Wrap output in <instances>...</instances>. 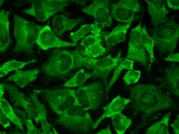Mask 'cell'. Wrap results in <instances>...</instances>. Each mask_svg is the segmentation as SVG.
Returning <instances> with one entry per match:
<instances>
[{"mask_svg": "<svg viewBox=\"0 0 179 134\" xmlns=\"http://www.w3.org/2000/svg\"><path fill=\"white\" fill-rule=\"evenodd\" d=\"M77 43L68 42L60 39L48 25L42 27L35 43L40 48L44 50L53 48L75 46Z\"/></svg>", "mask_w": 179, "mask_h": 134, "instance_id": "obj_13", "label": "cell"}, {"mask_svg": "<svg viewBox=\"0 0 179 134\" xmlns=\"http://www.w3.org/2000/svg\"><path fill=\"white\" fill-rule=\"evenodd\" d=\"M179 37V26L171 20L153 30L152 38L161 54L173 53Z\"/></svg>", "mask_w": 179, "mask_h": 134, "instance_id": "obj_5", "label": "cell"}, {"mask_svg": "<svg viewBox=\"0 0 179 134\" xmlns=\"http://www.w3.org/2000/svg\"><path fill=\"white\" fill-rule=\"evenodd\" d=\"M0 134H6V132H1L0 131Z\"/></svg>", "mask_w": 179, "mask_h": 134, "instance_id": "obj_41", "label": "cell"}, {"mask_svg": "<svg viewBox=\"0 0 179 134\" xmlns=\"http://www.w3.org/2000/svg\"><path fill=\"white\" fill-rule=\"evenodd\" d=\"M166 80L172 92L177 96L179 95V67L172 64L165 70Z\"/></svg>", "mask_w": 179, "mask_h": 134, "instance_id": "obj_21", "label": "cell"}, {"mask_svg": "<svg viewBox=\"0 0 179 134\" xmlns=\"http://www.w3.org/2000/svg\"><path fill=\"white\" fill-rule=\"evenodd\" d=\"M0 7H1V6L3 4V2H4V0H0Z\"/></svg>", "mask_w": 179, "mask_h": 134, "instance_id": "obj_40", "label": "cell"}, {"mask_svg": "<svg viewBox=\"0 0 179 134\" xmlns=\"http://www.w3.org/2000/svg\"><path fill=\"white\" fill-rule=\"evenodd\" d=\"M132 23L123 25L119 24L108 34L104 36V38L108 48H110L126 40V33Z\"/></svg>", "mask_w": 179, "mask_h": 134, "instance_id": "obj_20", "label": "cell"}, {"mask_svg": "<svg viewBox=\"0 0 179 134\" xmlns=\"http://www.w3.org/2000/svg\"><path fill=\"white\" fill-rule=\"evenodd\" d=\"M5 89L8 94L11 100H13L15 105L23 107L29 115L33 118L37 123H39L38 112L34 105L28 102L24 98V95L21 93L16 87L10 84L4 83Z\"/></svg>", "mask_w": 179, "mask_h": 134, "instance_id": "obj_15", "label": "cell"}, {"mask_svg": "<svg viewBox=\"0 0 179 134\" xmlns=\"http://www.w3.org/2000/svg\"><path fill=\"white\" fill-rule=\"evenodd\" d=\"M166 61L178 62H179V53L173 54L169 53L167 56L164 59Z\"/></svg>", "mask_w": 179, "mask_h": 134, "instance_id": "obj_35", "label": "cell"}, {"mask_svg": "<svg viewBox=\"0 0 179 134\" xmlns=\"http://www.w3.org/2000/svg\"><path fill=\"white\" fill-rule=\"evenodd\" d=\"M39 72L37 68L26 71L16 70L14 74L8 77L7 80L13 81L20 88H23L35 80Z\"/></svg>", "mask_w": 179, "mask_h": 134, "instance_id": "obj_19", "label": "cell"}, {"mask_svg": "<svg viewBox=\"0 0 179 134\" xmlns=\"http://www.w3.org/2000/svg\"><path fill=\"white\" fill-rule=\"evenodd\" d=\"M168 6L171 9L177 10L179 9V0H167Z\"/></svg>", "mask_w": 179, "mask_h": 134, "instance_id": "obj_34", "label": "cell"}, {"mask_svg": "<svg viewBox=\"0 0 179 134\" xmlns=\"http://www.w3.org/2000/svg\"><path fill=\"white\" fill-rule=\"evenodd\" d=\"M142 40L143 44L149 55V69L151 67L155 58L154 53V47L155 45L154 40L148 33L145 25L142 28Z\"/></svg>", "mask_w": 179, "mask_h": 134, "instance_id": "obj_30", "label": "cell"}, {"mask_svg": "<svg viewBox=\"0 0 179 134\" xmlns=\"http://www.w3.org/2000/svg\"><path fill=\"white\" fill-rule=\"evenodd\" d=\"M10 13L2 10L0 12V52H5L12 43L9 32L8 19Z\"/></svg>", "mask_w": 179, "mask_h": 134, "instance_id": "obj_18", "label": "cell"}, {"mask_svg": "<svg viewBox=\"0 0 179 134\" xmlns=\"http://www.w3.org/2000/svg\"><path fill=\"white\" fill-rule=\"evenodd\" d=\"M35 59L26 61H19L12 60L4 63L0 68V77L2 78L10 72L24 68L25 66L34 63Z\"/></svg>", "mask_w": 179, "mask_h": 134, "instance_id": "obj_25", "label": "cell"}, {"mask_svg": "<svg viewBox=\"0 0 179 134\" xmlns=\"http://www.w3.org/2000/svg\"><path fill=\"white\" fill-rule=\"evenodd\" d=\"M129 91L130 100L136 111L147 116L169 109L173 104L170 97L153 85L137 84L130 87Z\"/></svg>", "mask_w": 179, "mask_h": 134, "instance_id": "obj_1", "label": "cell"}, {"mask_svg": "<svg viewBox=\"0 0 179 134\" xmlns=\"http://www.w3.org/2000/svg\"><path fill=\"white\" fill-rule=\"evenodd\" d=\"M43 95L52 110L59 116L64 114L78 101L76 90L70 88L46 90L43 92Z\"/></svg>", "mask_w": 179, "mask_h": 134, "instance_id": "obj_6", "label": "cell"}, {"mask_svg": "<svg viewBox=\"0 0 179 134\" xmlns=\"http://www.w3.org/2000/svg\"><path fill=\"white\" fill-rule=\"evenodd\" d=\"M131 101L130 99L122 98L118 95L115 97L108 104L103 107L104 113L95 122L93 129L97 128L104 118L111 117L114 114L121 112L126 105Z\"/></svg>", "mask_w": 179, "mask_h": 134, "instance_id": "obj_17", "label": "cell"}, {"mask_svg": "<svg viewBox=\"0 0 179 134\" xmlns=\"http://www.w3.org/2000/svg\"><path fill=\"white\" fill-rule=\"evenodd\" d=\"M140 71L133 69L129 70L123 78V80L127 85L133 84L137 82L141 76Z\"/></svg>", "mask_w": 179, "mask_h": 134, "instance_id": "obj_32", "label": "cell"}, {"mask_svg": "<svg viewBox=\"0 0 179 134\" xmlns=\"http://www.w3.org/2000/svg\"><path fill=\"white\" fill-rule=\"evenodd\" d=\"M55 121L71 131L85 133L89 131L95 123L90 114L82 108L78 101Z\"/></svg>", "mask_w": 179, "mask_h": 134, "instance_id": "obj_4", "label": "cell"}, {"mask_svg": "<svg viewBox=\"0 0 179 134\" xmlns=\"http://www.w3.org/2000/svg\"><path fill=\"white\" fill-rule=\"evenodd\" d=\"M35 91L34 94H32L31 96V98L38 111V118L42 129H46L49 127L46 119L47 110L44 106L38 100L37 94L39 92L38 90Z\"/></svg>", "mask_w": 179, "mask_h": 134, "instance_id": "obj_28", "label": "cell"}, {"mask_svg": "<svg viewBox=\"0 0 179 134\" xmlns=\"http://www.w3.org/2000/svg\"><path fill=\"white\" fill-rule=\"evenodd\" d=\"M101 42V40L97 41L84 48L82 52L83 56L95 58L103 55L105 52L106 50Z\"/></svg>", "mask_w": 179, "mask_h": 134, "instance_id": "obj_29", "label": "cell"}, {"mask_svg": "<svg viewBox=\"0 0 179 134\" xmlns=\"http://www.w3.org/2000/svg\"><path fill=\"white\" fill-rule=\"evenodd\" d=\"M0 111L7 119L24 132L21 119L15 113L10 104L4 98L0 99Z\"/></svg>", "mask_w": 179, "mask_h": 134, "instance_id": "obj_22", "label": "cell"}, {"mask_svg": "<svg viewBox=\"0 0 179 134\" xmlns=\"http://www.w3.org/2000/svg\"><path fill=\"white\" fill-rule=\"evenodd\" d=\"M83 20L81 18L70 19L62 14L54 16L52 27L55 33L61 37L65 32L71 30Z\"/></svg>", "mask_w": 179, "mask_h": 134, "instance_id": "obj_16", "label": "cell"}, {"mask_svg": "<svg viewBox=\"0 0 179 134\" xmlns=\"http://www.w3.org/2000/svg\"><path fill=\"white\" fill-rule=\"evenodd\" d=\"M73 1L69 0H36L32 1L29 8L23 13L35 18L38 21H46L55 14L63 11L64 8Z\"/></svg>", "mask_w": 179, "mask_h": 134, "instance_id": "obj_8", "label": "cell"}, {"mask_svg": "<svg viewBox=\"0 0 179 134\" xmlns=\"http://www.w3.org/2000/svg\"><path fill=\"white\" fill-rule=\"evenodd\" d=\"M4 83H1L0 84V99L2 98L4 92Z\"/></svg>", "mask_w": 179, "mask_h": 134, "instance_id": "obj_39", "label": "cell"}, {"mask_svg": "<svg viewBox=\"0 0 179 134\" xmlns=\"http://www.w3.org/2000/svg\"><path fill=\"white\" fill-rule=\"evenodd\" d=\"M92 76L91 73L81 68L71 78L61 86L71 88L75 87L83 84Z\"/></svg>", "mask_w": 179, "mask_h": 134, "instance_id": "obj_26", "label": "cell"}, {"mask_svg": "<svg viewBox=\"0 0 179 134\" xmlns=\"http://www.w3.org/2000/svg\"><path fill=\"white\" fill-rule=\"evenodd\" d=\"M103 86L100 81L80 87L76 91V98L84 110L97 108L103 100L104 95Z\"/></svg>", "mask_w": 179, "mask_h": 134, "instance_id": "obj_9", "label": "cell"}, {"mask_svg": "<svg viewBox=\"0 0 179 134\" xmlns=\"http://www.w3.org/2000/svg\"><path fill=\"white\" fill-rule=\"evenodd\" d=\"M113 127L118 134H123L131 124L132 121L121 112L111 117Z\"/></svg>", "mask_w": 179, "mask_h": 134, "instance_id": "obj_23", "label": "cell"}, {"mask_svg": "<svg viewBox=\"0 0 179 134\" xmlns=\"http://www.w3.org/2000/svg\"><path fill=\"white\" fill-rule=\"evenodd\" d=\"M7 119L0 111V123L5 129L10 127L11 125L10 122Z\"/></svg>", "mask_w": 179, "mask_h": 134, "instance_id": "obj_36", "label": "cell"}, {"mask_svg": "<svg viewBox=\"0 0 179 134\" xmlns=\"http://www.w3.org/2000/svg\"><path fill=\"white\" fill-rule=\"evenodd\" d=\"M171 113L168 112L159 121L153 124L146 130L147 134H169L168 123Z\"/></svg>", "mask_w": 179, "mask_h": 134, "instance_id": "obj_24", "label": "cell"}, {"mask_svg": "<svg viewBox=\"0 0 179 134\" xmlns=\"http://www.w3.org/2000/svg\"><path fill=\"white\" fill-rule=\"evenodd\" d=\"M110 1L108 0H95L89 6L83 8L82 12L92 16L95 23L102 28L110 26L112 20L109 10Z\"/></svg>", "mask_w": 179, "mask_h": 134, "instance_id": "obj_12", "label": "cell"}, {"mask_svg": "<svg viewBox=\"0 0 179 134\" xmlns=\"http://www.w3.org/2000/svg\"><path fill=\"white\" fill-rule=\"evenodd\" d=\"M121 52L119 51L114 57L109 54L102 58L96 59L83 57L82 55L80 58V67L83 66L91 70L92 76L102 79L106 86L110 72L124 59L121 57Z\"/></svg>", "mask_w": 179, "mask_h": 134, "instance_id": "obj_7", "label": "cell"}, {"mask_svg": "<svg viewBox=\"0 0 179 134\" xmlns=\"http://www.w3.org/2000/svg\"><path fill=\"white\" fill-rule=\"evenodd\" d=\"M140 5L137 0H121L111 4L110 14L117 21L124 23L132 22L135 14L140 11Z\"/></svg>", "mask_w": 179, "mask_h": 134, "instance_id": "obj_11", "label": "cell"}, {"mask_svg": "<svg viewBox=\"0 0 179 134\" xmlns=\"http://www.w3.org/2000/svg\"><path fill=\"white\" fill-rule=\"evenodd\" d=\"M93 25L94 23L83 25L76 31L71 33L69 37L73 43H77L79 40L91 31Z\"/></svg>", "mask_w": 179, "mask_h": 134, "instance_id": "obj_31", "label": "cell"}, {"mask_svg": "<svg viewBox=\"0 0 179 134\" xmlns=\"http://www.w3.org/2000/svg\"><path fill=\"white\" fill-rule=\"evenodd\" d=\"M13 18L15 40L14 51L31 54L42 27L15 14H13Z\"/></svg>", "mask_w": 179, "mask_h": 134, "instance_id": "obj_3", "label": "cell"}, {"mask_svg": "<svg viewBox=\"0 0 179 134\" xmlns=\"http://www.w3.org/2000/svg\"><path fill=\"white\" fill-rule=\"evenodd\" d=\"M134 62L133 61L125 59L120 62L115 70L112 77L106 86L105 91L106 94H108L111 88L117 80L123 70L126 69L130 70L133 69V64Z\"/></svg>", "mask_w": 179, "mask_h": 134, "instance_id": "obj_27", "label": "cell"}, {"mask_svg": "<svg viewBox=\"0 0 179 134\" xmlns=\"http://www.w3.org/2000/svg\"><path fill=\"white\" fill-rule=\"evenodd\" d=\"M142 33L141 21L139 24L131 31L128 52L125 59L140 63L146 67L149 65V59L142 43Z\"/></svg>", "mask_w": 179, "mask_h": 134, "instance_id": "obj_10", "label": "cell"}, {"mask_svg": "<svg viewBox=\"0 0 179 134\" xmlns=\"http://www.w3.org/2000/svg\"><path fill=\"white\" fill-rule=\"evenodd\" d=\"M96 134H111L112 132L109 126L105 129H103Z\"/></svg>", "mask_w": 179, "mask_h": 134, "instance_id": "obj_38", "label": "cell"}, {"mask_svg": "<svg viewBox=\"0 0 179 134\" xmlns=\"http://www.w3.org/2000/svg\"><path fill=\"white\" fill-rule=\"evenodd\" d=\"M81 55L77 50H54L42 66L41 70L50 77H64L74 69L80 67L79 59Z\"/></svg>", "mask_w": 179, "mask_h": 134, "instance_id": "obj_2", "label": "cell"}, {"mask_svg": "<svg viewBox=\"0 0 179 134\" xmlns=\"http://www.w3.org/2000/svg\"><path fill=\"white\" fill-rule=\"evenodd\" d=\"M26 126L28 131L27 134H41L39 130L34 126L32 120L30 118L25 119V120Z\"/></svg>", "mask_w": 179, "mask_h": 134, "instance_id": "obj_33", "label": "cell"}, {"mask_svg": "<svg viewBox=\"0 0 179 134\" xmlns=\"http://www.w3.org/2000/svg\"><path fill=\"white\" fill-rule=\"evenodd\" d=\"M179 116L177 119L175 120L174 122L171 124V126L173 128L174 132L175 134H179Z\"/></svg>", "mask_w": 179, "mask_h": 134, "instance_id": "obj_37", "label": "cell"}, {"mask_svg": "<svg viewBox=\"0 0 179 134\" xmlns=\"http://www.w3.org/2000/svg\"><path fill=\"white\" fill-rule=\"evenodd\" d=\"M166 0H145L148 11L155 28L168 21L167 16L169 11L165 6Z\"/></svg>", "mask_w": 179, "mask_h": 134, "instance_id": "obj_14", "label": "cell"}]
</instances>
